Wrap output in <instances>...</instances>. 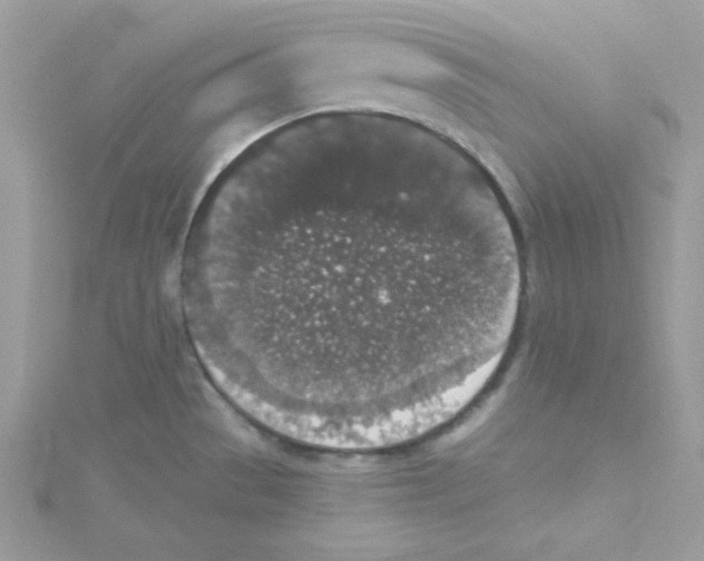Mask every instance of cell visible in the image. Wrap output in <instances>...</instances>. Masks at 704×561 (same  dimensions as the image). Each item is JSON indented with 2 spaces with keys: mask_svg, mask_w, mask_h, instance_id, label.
Masks as SVG:
<instances>
[{
  "mask_svg": "<svg viewBox=\"0 0 704 561\" xmlns=\"http://www.w3.org/2000/svg\"><path fill=\"white\" fill-rule=\"evenodd\" d=\"M192 275L246 367L342 413L458 384L524 289L486 170L433 128L371 110L264 136L204 203Z\"/></svg>",
  "mask_w": 704,
  "mask_h": 561,
  "instance_id": "6da1fadb",
  "label": "cell"
}]
</instances>
